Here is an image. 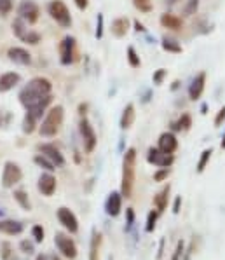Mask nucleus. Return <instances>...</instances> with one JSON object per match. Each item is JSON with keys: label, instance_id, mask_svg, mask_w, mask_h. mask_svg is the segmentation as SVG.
I'll use <instances>...</instances> for the list:
<instances>
[{"label": "nucleus", "instance_id": "37998d69", "mask_svg": "<svg viewBox=\"0 0 225 260\" xmlns=\"http://www.w3.org/2000/svg\"><path fill=\"white\" fill-rule=\"evenodd\" d=\"M9 253H11V244H9V243H2V259L9 260Z\"/></svg>", "mask_w": 225, "mask_h": 260}, {"label": "nucleus", "instance_id": "5701e85b", "mask_svg": "<svg viewBox=\"0 0 225 260\" xmlns=\"http://www.w3.org/2000/svg\"><path fill=\"white\" fill-rule=\"evenodd\" d=\"M168 195H169V185H166L162 191H159L154 195V206L157 208V211H164L168 206Z\"/></svg>", "mask_w": 225, "mask_h": 260}, {"label": "nucleus", "instance_id": "79ce46f5", "mask_svg": "<svg viewBox=\"0 0 225 260\" xmlns=\"http://www.w3.org/2000/svg\"><path fill=\"white\" fill-rule=\"evenodd\" d=\"M224 119H225V105H224V107H222L220 110H218L217 117H215V126H222V122H224Z\"/></svg>", "mask_w": 225, "mask_h": 260}, {"label": "nucleus", "instance_id": "473e14b6", "mask_svg": "<svg viewBox=\"0 0 225 260\" xmlns=\"http://www.w3.org/2000/svg\"><path fill=\"white\" fill-rule=\"evenodd\" d=\"M133 4L142 13H150L152 11V0H133Z\"/></svg>", "mask_w": 225, "mask_h": 260}, {"label": "nucleus", "instance_id": "72a5a7b5", "mask_svg": "<svg viewBox=\"0 0 225 260\" xmlns=\"http://www.w3.org/2000/svg\"><path fill=\"white\" fill-rule=\"evenodd\" d=\"M21 40H23V42L33 44V46H35V44H39V42H40V33H37V32H30V30H28V32H26V33L21 37Z\"/></svg>", "mask_w": 225, "mask_h": 260}, {"label": "nucleus", "instance_id": "49530a36", "mask_svg": "<svg viewBox=\"0 0 225 260\" xmlns=\"http://www.w3.org/2000/svg\"><path fill=\"white\" fill-rule=\"evenodd\" d=\"M134 30H136V32H145V26H143L140 21H134Z\"/></svg>", "mask_w": 225, "mask_h": 260}, {"label": "nucleus", "instance_id": "412c9836", "mask_svg": "<svg viewBox=\"0 0 225 260\" xmlns=\"http://www.w3.org/2000/svg\"><path fill=\"white\" fill-rule=\"evenodd\" d=\"M129 30V19L128 17H117L112 21V33L117 39H122Z\"/></svg>", "mask_w": 225, "mask_h": 260}, {"label": "nucleus", "instance_id": "603ef678", "mask_svg": "<svg viewBox=\"0 0 225 260\" xmlns=\"http://www.w3.org/2000/svg\"><path fill=\"white\" fill-rule=\"evenodd\" d=\"M222 147L225 148V134H224V138H222Z\"/></svg>", "mask_w": 225, "mask_h": 260}, {"label": "nucleus", "instance_id": "2eb2a0df", "mask_svg": "<svg viewBox=\"0 0 225 260\" xmlns=\"http://www.w3.org/2000/svg\"><path fill=\"white\" fill-rule=\"evenodd\" d=\"M7 56H9V60L17 63V65H30V61H32L30 52L23 48H11L7 51Z\"/></svg>", "mask_w": 225, "mask_h": 260}, {"label": "nucleus", "instance_id": "de8ad7c7", "mask_svg": "<svg viewBox=\"0 0 225 260\" xmlns=\"http://www.w3.org/2000/svg\"><path fill=\"white\" fill-rule=\"evenodd\" d=\"M180 203H182V199H180V197H177V201H175V210H173L175 213L180 211Z\"/></svg>", "mask_w": 225, "mask_h": 260}, {"label": "nucleus", "instance_id": "4468645a", "mask_svg": "<svg viewBox=\"0 0 225 260\" xmlns=\"http://www.w3.org/2000/svg\"><path fill=\"white\" fill-rule=\"evenodd\" d=\"M157 148L162 150L164 154H175L178 148V140L173 133H162L159 136V143H157Z\"/></svg>", "mask_w": 225, "mask_h": 260}, {"label": "nucleus", "instance_id": "1a4fd4ad", "mask_svg": "<svg viewBox=\"0 0 225 260\" xmlns=\"http://www.w3.org/2000/svg\"><path fill=\"white\" fill-rule=\"evenodd\" d=\"M147 159L150 164H156L159 168H169V166L173 164V154H164L162 150L154 147L148 148Z\"/></svg>", "mask_w": 225, "mask_h": 260}, {"label": "nucleus", "instance_id": "c756f323", "mask_svg": "<svg viewBox=\"0 0 225 260\" xmlns=\"http://www.w3.org/2000/svg\"><path fill=\"white\" fill-rule=\"evenodd\" d=\"M14 199L21 204V208L30 210V201H28V195L25 191H14Z\"/></svg>", "mask_w": 225, "mask_h": 260}, {"label": "nucleus", "instance_id": "20e7f679", "mask_svg": "<svg viewBox=\"0 0 225 260\" xmlns=\"http://www.w3.org/2000/svg\"><path fill=\"white\" fill-rule=\"evenodd\" d=\"M48 13L61 28H70V25H72V16H70L68 7H66L61 0H52V2H49Z\"/></svg>", "mask_w": 225, "mask_h": 260}, {"label": "nucleus", "instance_id": "a878e982", "mask_svg": "<svg viewBox=\"0 0 225 260\" xmlns=\"http://www.w3.org/2000/svg\"><path fill=\"white\" fill-rule=\"evenodd\" d=\"M13 32H14V35H16V37H19V39H21L23 35H25L26 32H28V28H26L25 21H23L21 17L14 19V23H13Z\"/></svg>", "mask_w": 225, "mask_h": 260}, {"label": "nucleus", "instance_id": "bb28decb", "mask_svg": "<svg viewBox=\"0 0 225 260\" xmlns=\"http://www.w3.org/2000/svg\"><path fill=\"white\" fill-rule=\"evenodd\" d=\"M128 61H129V65L133 66V68H140L142 66V60H140L138 52L134 51V48H128Z\"/></svg>", "mask_w": 225, "mask_h": 260}, {"label": "nucleus", "instance_id": "9d476101", "mask_svg": "<svg viewBox=\"0 0 225 260\" xmlns=\"http://www.w3.org/2000/svg\"><path fill=\"white\" fill-rule=\"evenodd\" d=\"M39 150H40V154H42L44 157H48L54 166H58V168L65 166V157H63V154L60 152V148H56V145L44 143V145H39Z\"/></svg>", "mask_w": 225, "mask_h": 260}, {"label": "nucleus", "instance_id": "aec40b11", "mask_svg": "<svg viewBox=\"0 0 225 260\" xmlns=\"http://www.w3.org/2000/svg\"><path fill=\"white\" fill-rule=\"evenodd\" d=\"M0 232L9 236H17L23 232V224L16 220H0Z\"/></svg>", "mask_w": 225, "mask_h": 260}, {"label": "nucleus", "instance_id": "c03bdc74", "mask_svg": "<svg viewBox=\"0 0 225 260\" xmlns=\"http://www.w3.org/2000/svg\"><path fill=\"white\" fill-rule=\"evenodd\" d=\"M75 5H77L80 11H84V9H87V5H89V0H75Z\"/></svg>", "mask_w": 225, "mask_h": 260}, {"label": "nucleus", "instance_id": "f8f14e48", "mask_svg": "<svg viewBox=\"0 0 225 260\" xmlns=\"http://www.w3.org/2000/svg\"><path fill=\"white\" fill-rule=\"evenodd\" d=\"M204 87H206V72H201L192 79L191 86H189V98L191 100H199L204 93Z\"/></svg>", "mask_w": 225, "mask_h": 260}, {"label": "nucleus", "instance_id": "9b49d317", "mask_svg": "<svg viewBox=\"0 0 225 260\" xmlns=\"http://www.w3.org/2000/svg\"><path fill=\"white\" fill-rule=\"evenodd\" d=\"M58 220H60V224L63 227H65L68 232H72V234H75L79 230V220H77V217L74 215V211H70L68 208H60L58 210Z\"/></svg>", "mask_w": 225, "mask_h": 260}, {"label": "nucleus", "instance_id": "a18cd8bd", "mask_svg": "<svg viewBox=\"0 0 225 260\" xmlns=\"http://www.w3.org/2000/svg\"><path fill=\"white\" fill-rule=\"evenodd\" d=\"M21 248L25 250L26 253H32V252H33V246H32L30 243H26V241H23V243H21Z\"/></svg>", "mask_w": 225, "mask_h": 260}, {"label": "nucleus", "instance_id": "3c124183", "mask_svg": "<svg viewBox=\"0 0 225 260\" xmlns=\"http://www.w3.org/2000/svg\"><path fill=\"white\" fill-rule=\"evenodd\" d=\"M177 2H178V0H166V4H168V5H175Z\"/></svg>", "mask_w": 225, "mask_h": 260}, {"label": "nucleus", "instance_id": "f257e3e1", "mask_svg": "<svg viewBox=\"0 0 225 260\" xmlns=\"http://www.w3.org/2000/svg\"><path fill=\"white\" fill-rule=\"evenodd\" d=\"M52 84L46 77H35L26 84L19 93V101L26 109V115H30L33 121L42 119L46 109L52 101Z\"/></svg>", "mask_w": 225, "mask_h": 260}, {"label": "nucleus", "instance_id": "c85d7f7f", "mask_svg": "<svg viewBox=\"0 0 225 260\" xmlns=\"http://www.w3.org/2000/svg\"><path fill=\"white\" fill-rule=\"evenodd\" d=\"M211 154H213L211 148H206V150L201 154V159H199V162H197V171H199V173H203V171H204L206 164L209 162V157H211Z\"/></svg>", "mask_w": 225, "mask_h": 260}, {"label": "nucleus", "instance_id": "f3484780", "mask_svg": "<svg viewBox=\"0 0 225 260\" xmlns=\"http://www.w3.org/2000/svg\"><path fill=\"white\" fill-rule=\"evenodd\" d=\"M39 191L44 195H52L56 191V178L52 177L51 173H44L39 178Z\"/></svg>", "mask_w": 225, "mask_h": 260}, {"label": "nucleus", "instance_id": "ddd939ff", "mask_svg": "<svg viewBox=\"0 0 225 260\" xmlns=\"http://www.w3.org/2000/svg\"><path fill=\"white\" fill-rule=\"evenodd\" d=\"M74 52H75V39L74 37H65L60 44L61 63L63 65H70L74 61Z\"/></svg>", "mask_w": 225, "mask_h": 260}, {"label": "nucleus", "instance_id": "6e6552de", "mask_svg": "<svg viewBox=\"0 0 225 260\" xmlns=\"http://www.w3.org/2000/svg\"><path fill=\"white\" fill-rule=\"evenodd\" d=\"M17 14H19V17L25 23L33 25L39 19V14H40L39 5L35 4L33 0H23L21 4H19V7H17Z\"/></svg>", "mask_w": 225, "mask_h": 260}, {"label": "nucleus", "instance_id": "c9c22d12", "mask_svg": "<svg viewBox=\"0 0 225 260\" xmlns=\"http://www.w3.org/2000/svg\"><path fill=\"white\" fill-rule=\"evenodd\" d=\"M13 11V0H0V14L7 16Z\"/></svg>", "mask_w": 225, "mask_h": 260}, {"label": "nucleus", "instance_id": "a19ab883", "mask_svg": "<svg viewBox=\"0 0 225 260\" xmlns=\"http://www.w3.org/2000/svg\"><path fill=\"white\" fill-rule=\"evenodd\" d=\"M168 175H169V169L168 168H161L159 171L154 175V180H156V182H162L164 178H168Z\"/></svg>", "mask_w": 225, "mask_h": 260}, {"label": "nucleus", "instance_id": "39448f33", "mask_svg": "<svg viewBox=\"0 0 225 260\" xmlns=\"http://www.w3.org/2000/svg\"><path fill=\"white\" fill-rule=\"evenodd\" d=\"M79 131H80V136H82L84 150H86L87 154H91V152L96 148V143H98V140H96L95 128L91 126L89 119L82 117V121H80V124H79Z\"/></svg>", "mask_w": 225, "mask_h": 260}, {"label": "nucleus", "instance_id": "864d4df0", "mask_svg": "<svg viewBox=\"0 0 225 260\" xmlns=\"http://www.w3.org/2000/svg\"><path fill=\"white\" fill-rule=\"evenodd\" d=\"M0 124H2V112H0Z\"/></svg>", "mask_w": 225, "mask_h": 260}, {"label": "nucleus", "instance_id": "0eeeda50", "mask_svg": "<svg viewBox=\"0 0 225 260\" xmlns=\"http://www.w3.org/2000/svg\"><path fill=\"white\" fill-rule=\"evenodd\" d=\"M54 243H56L58 250H60L63 257H66L70 260H74L77 257V244H75V241L70 236L63 234V232H56Z\"/></svg>", "mask_w": 225, "mask_h": 260}, {"label": "nucleus", "instance_id": "2f4dec72", "mask_svg": "<svg viewBox=\"0 0 225 260\" xmlns=\"http://www.w3.org/2000/svg\"><path fill=\"white\" fill-rule=\"evenodd\" d=\"M197 7H199V0H187L185 7H183V14L185 16H192V14H195Z\"/></svg>", "mask_w": 225, "mask_h": 260}, {"label": "nucleus", "instance_id": "09e8293b", "mask_svg": "<svg viewBox=\"0 0 225 260\" xmlns=\"http://www.w3.org/2000/svg\"><path fill=\"white\" fill-rule=\"evenodd\" d=\"M37 260H60L58 257H48V255H40Z\"/></svg>", "mask_w": 225, "mask_h": 260}, {"label": "nucleus", "instance_id": "4be33fe9", "mask_svg": "<svg viewBox=\"0 0 225 260\" xmlns=\"http://www.w3.org/2000/svg\"><path fill=\"white\" fill-rule=\"evenodd\" d=\"M134 119H136L134 105L133 103H128V105H126V109L122 110V115H121V128H122V130H128V128L133 126Z\"/></svg>", "mask_w": 225, "mask_h": 260}, {"label": "nucleus", "instance_id": "8fccbe9b", "mask_svg": "<svg viewBox=\"0 0 225 260\" xmlns=\"http://www.w3.org/2000/svg\"><path fill=\"white\" fill-rule=\"evenodd\" d=\"M182 243L178 244V248H177V253H175V257H173V260H178V255H180V252H182Z\"/></svg>", "mask_w": 225, "mask_h": 260}, {"label": "nucleus", "instance_id": "423d86ee", "mask_svg": "<svg viewBox=\"0 0 225 260\" xmlns=\"http://www.w3.org/2000/svg\"><path fill=\"white\" fill-rule=\"evenodd\" d=\"M21 178H23L21 168L16 162H13V161H7L4 164V171H2V185L5 189H11V187H14L16 183L21 182Z\"/></svg>", "mask_w": 225, "mask_h": 260}, {"label": "nucleus", "instance_id": "6ab92c4d", "mask_svg": "<svg viewBox=\"0 0 225 260\" xmlns=\"http://www.w3.org/2000/svg\"><path fill=\"white\" fill-rule=\"evenodd\" d=\"M161 25L164 26V28H168V30H173V32H178L183 28V21L182 17L175 16V14L171 13H164L162 16H161Z\"/></svg>", "mask_w": 225, "mask_h": 260}, {"label": "nucleus", "instance_id": "7ed1b4c3", "mask_svg": "<svg viewBox=\"0 0 225 260\" xmlns=\"http://www.w3.org/2000/svg\"><path fill=\"white\" fill-rule=\"evenodd\" d=\"M63 117H65L63 107H61V105L52 107L48 112V115H46V119L42 121V124H40V130H39L40 134H42V136H48V138L56 136L61 124H63Z\"/></svg>", "mask_w": 225, "mask_h": 260}, {"label": "nucleus", "instance_id": "f03ea898", "mask_svg": "<svg viewBox=\"0 0 225 260\" xmlns=\"http://www.w3.org/2000/svg\"><path fill=\"white\" fill-rule=\"evenodd\" d=\"M134 178H136V150L133 147L128 148L122 161V180H121V195L129 199L133 195Z\"/></svg>", "mask_w": 225, "mask_h": 260}, {"label": "nucleus", "instance_id": "58836bf2", "mask_svg": "<svg viewBox=\"0 0 225 260\" xmlns=\"http://www.w3.org/2000/svg\"><path fill=\"white\" fill-rule=\"evenodd\" d=\"M166 75H168V72H166L164 68H159L156 74H154V84H157V86H159V84H162V81H164Z\"/></svg>", "mask_w": 225, "mask_h": 260}, {"label": "nucleus", "instance_id": "f704fd0d", "mask_svg": "<svg viewBox=\"0 0 225 260\" xmlns=\"http://www.w3.org/2000/svg\"><path fill=\"white\" fill-rule=\"evenodd\" d=\"M35 124H37V121H33L30 115H25V121H23V131H25V133H28V134L33 133Z\"/></svg>", "mask_w": 225, "mask_h": 260}, {"label": "nucleus", "instance_id": "cd10ccee", "mask_svg": "<svg viewBox=\"0 0 225 260\" xmlns=\"http://www.w3.org/2000/svg\"><path fill=\"white\" fill-rule=\"evenodd\" d=\"M35 162H37V164L40 166V168H44V169H48V171H54V169H56V166L52 164L51 161L48 159V157H44L42 154H39V156H35Z\"/></svg>", "mask_w": 225, "mask_h": 260}, {"label": "nucleus", "instance_id": "393cba45", "mask_svg": "<svg viewBox=\"0 0 225 260\" xmlns=\"http://www.w3.org/2000/svg\"><path fill=\"white\" fill-rule=\"evenodd\" d=\"M192 126V117H191V114H182L180 115V119H178L177 122L173 124V128L177 131H189Z\"/></svg>", "mask_w": 225, "mask_h": 260}, {"label": "nucleus", "instance_id": "dca6fc26", "mask_svg": "<svg viewBox=\"0 0 225 260\" xmlns=\"http://www.w3.org/2000/svg\"><path fill=\"white\" fill-rule=\"evenodd\" d=\"M105 210L109 213L110 217H117L122 210V195L119 192H112L109 195V199L105 203Z\"/></svg>", "mask_w": 225, "mask_h": 260}, {"label": "nucleus", "instance_id": "a211bd4d", "mask_svg": "<svg viewBox=\"0 0 225 260\" xmlns=\"http://www.w3.org/2000/svg\"><path fill=\"white\" fill-rule=\"evenodd\" d=\"M19 81H21V75L16 72H7V74L0 75V93L11 91L16 84H19Z\"/></svg>", "mask_w": 225, "mask_h": 260}, {"label": "nucleus", "instance_id": "e433bc0d", "mask_svg": "<svg viewBox=\"0 0 225 260\" xmlns=\"http://www.w3.org/2000/svg\"><path fill=\"white\" fill-rule=\"evenodd\" d=\"M32 236L35 238L37 243H42L44 241V229L40 226H35L33 229H32Z\"/></svg>", "mask_w": 225, "mask_h": 260}, {"label": "nucleus", "instance_id": "ea45409f", "mask_svg": "<svg viewBox=\"0 0 225 260\" xmlns=\"http://www.w3.org/2000/svg\"><path fill=\"white\" fill-rule=\"evenodd\" d=\"M103 37V14H98V25H96V39Z\"/></svg>", "mask_w": 225, "mask_h": 260}, {"label": "nucleus", "instance_id": "7c9ffc66", "mask_svg": "<svg viewBox=\"0 0 225 260\" xmlns=\"http://www.w3.org/2000/svg\"><path fill=\"white\" fill-rule=\"evenodd\" d=\"M162 49L168 52H182V48L175 40H169V39H162Z\"/></svg>", "mask_w": 225, "mask_h": 260}, {"label": "nucleus", "instance_id": "b1692460", "mask_svg": "<svg viewBox=\"0 0 225 260\" xmlns=\"http://www.w3.org/2000/svg\"><path fill=\"white\" fill-rule=\"evenodd\" d=\"M100 246H101V234L95 230V232H93V239H91L89 260H100Z\"/></svg>", "mask_w": 225, "mask_h": 260}, {"label": "nucleus", "instance_id": "4c0bfd02", "mask_svg": "<svg viewBox=\"0 0 225 260\" xmlns=\"http://www.w3.org/2000/svg\"><path fill=\"white\" fill-rule=\"evenodd\" d=\"M156 220H157V211L148 213V220H147V230L148 232L154 230V227H156Z\"/></svg>", "mask_w": 225, "mask_h": 260}]
</instances>
